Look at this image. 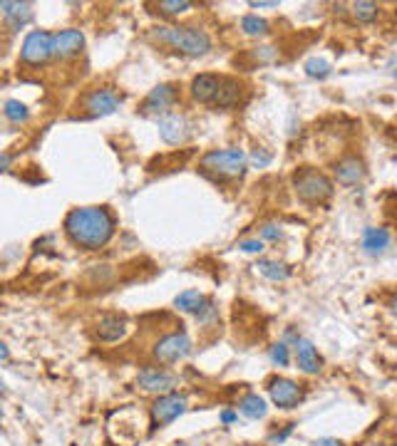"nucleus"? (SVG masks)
Returning a JSON list of instances; mask_svg holds the SVG:
<instances>
[{
    "instance_id": "obj_1",
    "label": "nucleus",
    "mask_w": 397,
    "mask_h": 446,
    "mask_svg": "<svg viewBox=\"0 0 397 446\" xmlns=\"http://www.w3.org/2000/svg\"><path fill=\"white\" fill-rule=\"evenodd\" d=\"M65 233L75 245L87 250H97L109 243L114 235V218L104 206H82L72 208L65 218Z\"/></svg>"
},
{
    "instance_id": "obj_2",
    "label": "nucleus",
    "mask_w": 397,
    "mask_h": 446,
    "mask_svg": "<svg viewBox=\"0 0 397 446\" xmlns=\"http://www.w3.org/2000/svg\"><path fill=\"white\" fill-rule=\"evenodd\" d=\"M152 35L159 43L169 45L184 55H192V57L206 55L211 50L209 33L201 28H192V25H162V28H154Z\"/></svg>"
},
{
    "instance_id": "obj_3",
    "label": "nucleus",
    "mask_w": 397,
    "mask_h": 446,
    "mask_svg": "<svg viewBox=\"0 0 397 446\" xmlns=\"http://www.w3.org/2000/svg\"><path fill=\"white\" fill-rule=\"evenodd\" d=\"M246 154L241 149H214L199 162L201 172L214 179H236L246 172Z\"/></svg>"
},
{
    "instance_id": "obj_4",
    "label": "nucleus",
    "mask_w": 397,
    "mask_h": 446,
    "mask_svg": "<svg viewBox=\"0 0 397 446\" xmlns=\"http://www.w3.org/2000/svg\"><path fill=\"white\" fill-rule=\"evenodd\" d=\"M293 189L298 194L300 201L305 204H325L333 196V182L325 174L313 172V169H303L293 177Z\"/></svg>"
},
{
    "instance_id": "obj_5",
    "label": "nucleus",
    "mask_w": 397,
    "mask_h": 446,
    "mask_svg": "<svg viewBox=\"0 0 397 446\" xmlns=\"http://www.w3.org/2000/svg\"><path fill=\"white\" fill-rule=\"evenodd\" d=\"M53 55H55V35L48 33V30H33L25 38L23 50H20V57H23L25 65H43Z\"/></svg>"
},
{
    "instance_id": "obj_6",
    "label": "nucleus",
    "mask_w": 397,
    "mask_h": 446,
    "mask_svg": "<svg viewBox=\"0 0 397 446\" xmlns=\"http://www.w3.org/2000/svg\"><path fill=\"white\" fill-rule=\"evenodd\" d=\"M187 394H179V392H167L152 404V424L154 427H167L172 424L177 417H182L187 412Z\"/></svg>"
},
{
    "instance_id": "obj_7",
    "label": "nucleus",
    "mask_w": 397,
    "mask_h": 446,
    "mask_svg": "<svg viewBox=\"0 0 397 446\" xmlns=\"http://www.w3.org/2000/svg\"><path fill=\"white\" fill-rule=\"evenodd\" d=\"M189 352H192V340H189L187 333L164 335V338L157 342V347H154V357L164 364L179 362V359H184Z\"/></svg>"
},
{
    "instance_id": "obj_8",
    "label": "nucleus",
    "mask_w": 397,
    "mask_h": 446,
    "mask_svg": "<svg viewBox=\"0 0 397 446\" xmlns=\"http://www.w3.org/2000/svg\"><path fill=\"white\" fill-rule=\"evenodd\" d=\"M268 394H271V399H273L276 407H281V409L298 407V402L303 399V389H300V384L293 382V379H285V377L271 379Z\"/></svg>"
},
{
    "instance_id": "obj_9",
    "label": "nucleus",
    "mask_w": 397,
    "mask_h": 446,
    "mask_svg": "<svg viewBox=\"0 0 397 446\" xmlns=\"http://www.w3.org/2000/svg\"><path fill=\"white\" fill-rule=\"evenodd\" d=\"M177 99H179L177 84H169V82L157 84V87L147 94V99H144L142 112L144 114H167L169 107L177 104Z\"/></svg>"
},
{
    "instance_id": "obj_10",
    "label": "nucleus",
    "mask_w": 397,
    "mask_h": 446,
    "mask_svg": "<svg viewBox=\"0 0 397 446\" xmlns=\"http://www.w3.org/2000/svg\"><path fill=\"white\" fill-rule=\"evenodd\" d=\"M159 137L167 144H184L192 137V124L184 114H164L159 119Z\"/></svg>"
},
{
    "instance_id": "obj_11",
    "label": "nucleus",
    "mask_w": 397,
    "mask_h": 446,
    "mask_svg": "<svg viewBox=\"0 0 397 446\" xmlns=\"http://www.w3.org/2000/svg\"><path fill=\"white\" fill-rule=\"evenodd\" d=\"M119 104H122V97H117L112 89H94L85 97V109L89 117H107L117 112Z\"/></svg>"
},
{
    "instance_id": "obj_12",
    "label": "nucleus",
    "mask_w": 397,
    "mask_h": 446,
    "mask_svg": "<svg viewBox=\"0 0 397 446\" xmlns=\"http://www.w3.org/2000/svg\"><path fill=\"white\" fill-rule=\"evenodd\" d=\"M137 384L144 389V392L167 394L172 387H177V374L164 372V369H157V367H147L137 374Z\"/></svg>"
},
{
    "instance_id": "obj_13",
    "label": "nucleus",
    "mask_w": 397,
    "mask_h": 446,
    "mask_svg": "<svg viewBox=\"0 0 397 446\" xmlns=\"http://www.w3.org/2000/svg\"><path fill=\"white\" fill-rule=\"evenodd\" d=\"M221 82H224V77H219V74H211V72L197 74V77L192 79V97L197 99V102L214 104L216 94H219L221 89Z\"/></svg>"
},
{
    "instance_id": "obj_14",
    "label": "nucleus",
    "mask_w": 397,
    "mask_h": 446,
    "mask_svg": "<svg viewBox=\"0 0 397 446\" xmlns=\"http://www.w3.org/2000/svg\"><path fill=\"white\" fill-rule=\"evenodd\" d=\"M85 48V35L80 30H60L55 35V55L62 60H70L80 55Z\"/></svg>"
},
{
    "instance_id": "obj_15",
    "label": "nucleus",
    "mask_w": 397,
    "mask_h": 446,
    "mask_svg": "<svg viewBox=\"0 0 397 446\" xmlns=\"http://www.w3.org/2000/svg\"><path fill=\"white\" fill-rule=\"evenodd\" d=\"M335 179H338V184H343V186H358L365 179V164L355 157L343 159V162L335 164Z\"/></svg>"
},
{
    "instance_id": "obj_16",
    "label": "nucleus",
    "mask_w": 397,
    "mask_h": 446,
    "mask_svg": "<svg viewBox=\"0 0 397 446\" xmlns=\"http://www.w3.org/2000/svg\"><path fill=\"white\" fill-rule=\"evenodd\" d=\"M295 359H298V367L305 374H318L320 364H323V359L318 357V350L308 340H295Z\"/></svg>"
},
{
    "instance_id": "obj_17",
    "label": "nucleus",
    "mask_w": 397,
    "mask_h": 446,
    "mask_svg": "<svg viewBox=\"0 0 397 446\" xmlns=\"http://www.w3.org/2000/svg\"><path fill=\"white\" fill-rule=\"evenodd\" d=\"M0 10H3L5 23L13 30H20L25 23H30L33 18V5L30 3H13V0H3L0 3Z\"/></svg>"
},
{
    "instance_id": "obj_18",
    "label": "nucleus",
    "mask_w": 397,
    "mask_h": 446,
    "mask_svg": "<svg viewBox=\"0 0 397 446\" xmlns=\"http://www.w3.org/2000/svg\"><path fill=\"white\" fill-rule=\"evenodd\" d=\"M127 335V320L119 318V315H104L99 318L97 325V338L104 340V342H117Z\"/></svg>"
},
{
    "instance_id": "obj_19",
    "label": "nucleus",
    "mask_w": 397,
    "mask_h": 446,
    "mask_svg": "<svg viewBox=\"0 0 397 446\" xmlns=\"http://www.w3.org/2000/svg\"><path fill=\"white\" fill-rule=\"evenodd\" d=\"M209 303H211V300H206L204 295L199 293V290H184V293H179L177 298H174V305H177L179 310L197 315V318L204 313L206 308H209Z\"/></svg>"
},
{
    "instance_id": "obj_20",
    "label": "nucleus",
    "mask_w": 397,
    "mask_h": 446,
    "mask_svg": "<svg viewBox=\"0 0 397 446\" xmlns=\"http://www.w3.org/2000/svg\"><path fill=\"white\" fill-rule=\"evenodd\" d=\"M390 245V233L385 228H365L363 230V248L365 253L378 255Z\"/></svg>"
},
{
    "instance_id": "obj_21",
    "label": "nucleus",
    "mask_w": 397,
    "mask_h": 446,
    "mask_svg": "<svg viewBox=\"0 0 397 446\" xmlns=\"http://www.w3.org/2000/svg\"><path fill=\"white\" fill-rule=\"evenodd\" d=\"M239 94H241V84L231 77H224L219 94H216V99H214V107H219V109L234 107V104L239 102Z\"/></svg>"
},
{
    "instance_id": "obj_22",
    "label": "nucleus",
    "mask_w": 397,
    "mask_h": 446,
    "mask_svg": "<svg viewBox=\"0 0 397 446\" xmlns=\"http://www.w3.org/2000/svg\"><path fill=\"white\" fill-rule=\"evenodd\" d=\"M241 414L249 419H263L268 414V407H266V399L259 397V394H246L239 404Z\"/></svg>"
},
{
    "instance_id": "obj_23",
    "label": "nucleus",
    "mask_w": 397,
    "mask_h": 446,
    "mask_svg": "<svg viewBox=\"0 0 397 446\" xmlns=\"http://www.w3.org/2000/svg\"><path fill=\"white\" fill-rule=\"evenodd\" d=\"M256 268H259L261 275H266L268 280H285L290 275V268L283 263H278V260H259L256 263Z\"/></svg>"
},
{
    "instance_id": "obj_24",
    "label": "nucleus",
    "mask_w": 397,
    "mask_h": 446,
    "mask_svg": "<svg viewBox=\"0 0 397 446\" xmlns=\"http://www.w3.org/2000/svg\"><path fill=\"white\" fill-rule=\"evenodd\" d=\"M350 10H353V18L360 20V23H373L380 15V5L373 3V0H358V3L350 5Z\"/></svg>"
},
{
    "instance_id": "obj_25",
    "label": "nucleus",
    "mask_w": 397,
    "mask_h": 446,
    "mask_svg": "<svg viewBox=\"0 0 397 446\" xmlns=\"http://www.w3.org/2000/svg\"><path fill=\"white\" fill-rule=\"evenodd\" d=\"M241 30L251 38H261V35H268V23L259 15H244L241 18Z\"/></svg>"
},
{
    "instance_id": "obj_26",
    "label": "nucleus",
    "mask_w": 397,
    "mask_h": 446,
    "mask_svg": "<svg viewBox=\"0 0 397 446\" xmlns=\"http://www.w3.org/2000/svg\"><path fill=\"white\" fill-rule=\"evenodd\" d=\"M3 112H5V119L13 124H23V122H28V117H30L28 107H25L23 102H18V99H8Z\"/></svg>"
},
{
    "instance_id": "obj_27",
    "label": "nucleus",
    "mask_w": 397,
    "mask_h": 446,
    "mask_svg": "<svg viewBox=\"0 0 397 446\" xmlns=\"http://www.w3.org/2000/svg\"><path fill=\"white\" fill-rule=\"evenodd\" d=\"M157 8L164 15H182L187 10H192V3H187V0H162Z\"/></svg>"
},
{
    "instance_id": "obj_28",
    "label": "nucleus",
    "mask_w": 397,
    "mask_h": 446,
    "mask_svg": "<svg viewBox=\"0 0 397 446\" xmlns=\"http://www.w3.org/2000/svg\"><path fill=\"white\" fill-rule=\"evenodd\" d=\"M305 72H308L310 77L323 79L330 74V62H325V60H308V62H305Z\"/></svg>"
},
{
    "instance_id": "obj_29",
    "label": "nucleus",
    "mask_w": 397,
    "mask_h": 446,
    "mask_svg": "<svg viewBox=\"0 0 397 446\" xmlns=\"http://www.w3.org/2000/svg\"><path fill=\"white\" fill-rule=\"evenodd\" d=\"M271 359H273V364H278V367H288V362H290L288 345L276 342L273 347H271Z\"/></svg>"
},
{
    "instance_id": "obj_30",
    "label": "nucleus",
    "mask_w": 397,
    "mask_h": 446,
    "mask_svg": "<svg viewBox=\"0 0 397 446\" xmlns=\"http://www.w3.org/2000/svg\"><path fill=\"white\" fill-rule=\"evenodd\" d=\"M271 159H273V157H271V152H266V149H254V154H251V162H254L259 169L268 167Z\"/></svg>"
},
{
    "instance_id": "obj_31",
    "label": "nucleus",
    "mask_w": 397,
    "mask_h": 446,
    "mask_svg": "<svg viewBox=\"0 0 397 446\" xmlns=\"http://www.w3.org/2000/svg\"><path fill=\"white\" fill-rule=\"evenodd\" d=\"M281 235L283 233H281V228L276 223H266L263 228H261V238L263 240H278Z\"/></svg>"
},
{
    "instance_id": "obj_32",
    "label": "nucleus",
    "mask_w": 397,
    "mask_h": 446,
    "mask_svg": "<svg viewBox=\"0 0 397 446\" xmlns=\"http://www.w3.org/2000/svg\"><path fill=\"white\" fill-rule=\"evenodd\" d=\"M239 248L246 250V253H261L263 250V240H241Z\"/></svg>"
},
{
    "instance_id": "obj_33",
    "label": "nucleus",
    "mask_w": 397,
    "mask_h": 446,
    "mask_svg": "<svg viewBox=\"0 0 397 446\" xmlns=\"http://www.w3.org/2000/svg\"><path fill=\"white\" fill-rule=\"evenodd\" d=\"M293 427H295V424H288V427H285L283 432L273 434V437H271V444H281V442H285V439H288V434L293 432Z\"/></svg>"
},
{
    "instance_id": "obj_34",
    "label": "nucleus",
    "mask_w": 397,
    "mask_h": 446,
    "mask_svg": "<svg viewBox=\"0 0 397 446\" xmlns=\"http://www.w3.org/2000/svg\"><path fill=\"white\" fill-rule=\"evenodd\" d=\"M221 422H224V424H234L236 422V412H231V409L221 412Z\"/></svg>"
},
{
    "instance_id": "obj_35",
    "label": "nucleus",
    "mask_w": 397,
    "mask_h": 446,
    "mask_svg": "<svg viewBox=\"0 0 397 446\" xmlns=\"http://www.w3.org/2000/svg\"><path fill=\"white\" fill-rule=\"evenodd\" d=\"M313 446H343V444H340L338 439H318Z\"/></svg>"
},
{
    "instance_id": "obj_36",
    "label": "nucleus",
    "mask_w": 397,
    "mask_h": 446,
    "mask_svg": "<svg viewBox=\"0 0 397 446\" xmlns=\"http://www.w3.org/2000/svg\"><path fill=\"white\" fill-rule=\"evenodd\" d=\"M276 5H278V3H273V0H268V3H263V0H261V3H251V8H276Z\"/></svg>"
},
{
    "instance_id": "obj_37",
    "label": "nucleus",
    "mask_w": 397,
    "mask_h": 446,
    "mask_svg": "<svg viewBox=\"0 0 397 446\" xmlns=\"http://www.w3.org/2000/svg\"><path fill=\"white\" fill-rule=\"evenodd\" d=\"M0 357H3V362H8V345H0Z\"/></svg>"
},
{
    "instance_id": "obj_38",
    "label": "nucleus",
    "mask_w": 397,
    "mask_h": 446,
    "mask_svg": "<svg viewBox=\"0 0 397 446\" xmlns=\"http://www.w3.org/2000/svg\"><path fill=\"white\" fill-rule=\"evenodd\" d=\"M8 169H10V157L8 154H3V172H8Z\"/></svg>"
},
{
    "instance_id": "obj_39",
    "label": "nucleus",
    "mask_w": 397,
    "mask_h": 446,
    "mask_svg": "<svg viewBox=\"0 0 397 446\" xmlns=\"http://www.w3.org/2000/svg\"><path fill=\"white\" fill-rule=\"evenodd\" d=\"M390 308H393V315L397 318V293L393 295V303H390Z\"/></svg>"
},
{
    "instance_id": "obj_40",
    "label": "nucleus",
    "mask_w": 397,
    "mask_h": 446,
    "mask_svg": "<svg viewBox=\"0 0 397 446\" xmlns=\"http://www.w3.org/2000/svg\"><path fill=\"white\" fill-rule=\"evenodd\" d=\"M177 446H182V444H177Z\"/></svg>"
},
{
    "instance_id": "obj_41",
    "label": "nucleus",
    "mask_w": 397,
    "mask_h": 446,
    "mask_svg": "<svg viewBox=\"0 0 397 446\" xmlns=\"http://www.w3.org/2000/svg\"><path fill=\"white\" fill-rule=\"evenodd\" d=\"M395 77H397V72H395Z\"/></svg>"
}]
</instances>
